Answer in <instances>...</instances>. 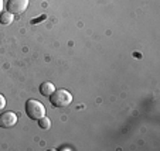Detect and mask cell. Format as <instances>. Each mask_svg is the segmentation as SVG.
I'll list each match as a JSON object with an SVG mask.
<instances>
[{"label": "cell", "mask_w": 160, "mask_h": 151, "mask_svg": "<svg viewBox=\"0 0 160 151\" xmlns=\"http://www.w3.org/2000/svg\"><path fill=\"white\" fill-rule=\"evenodd\" d=\"M50 102L54 107H67L72 102V95L67 89H55L54 93L50 96Z\"/></svg>", "instance_id": "1"}, {"label": "cell", "mask_w": 160, "mask_h": 151, "mask_svg": "<svg viewBox=\"0 0 160 151\" xmlns=\"http://www.w3.org/2000/svg\"><path fill=\"white\" fill-rule=\"evenodd\" d=\"M45 106L37 99H28L26 102V115L31 120H38L40 117L45 116Z\"/></svg>", "instance_id": "2"}, {"label": "cell", "mask_w": 160, "mask_h": 151, "mask_svg": "<svg viewBox=\"0 0 160 151\" xmlns=\"http://www.w3.org/2000/svg\"><path fill=\"white\" fill-rule=\"evenodd\" d=\"M30 0H9L7 2V12L13 13V14H21L26 12L28 7Z\"/></svg>", "instance_id": "3"}, {"label": "cell", "mask_w": 160, "mask_h": 151, "mask_svg": "<svg viewBox=\"0 0 160 151\" xmlns=\"http://www.w3.org/2000/svg\"><path fill=\"white\" fill-rule=\"evenodd\" d=\"M17 115L14 112H4L0 115V127L3 129H12L17 124Z\"/></svg>", "instance_id": "4"}, {"label": "cell", "mask_w": 160, "mask_h": 151, "mask_svg": "<svg viewBox=\"0 0 160 151\" xmlns=\"http://www.w3.org/2000/svg\"><path fill=\"white\" fill-rule=\"evenodd\" d=\"M55 85L52 83V82H42L41 85H40V93L42 95V96L45 97H50L52 93H54L55 91Z\"/></svg>", "instance_id": "5"}, {"label": "cell", "mask_w": 160, "mask_h": 151, "mask_svg": "<svg viewBox=\"0 0 160 151\" xmlns=\"http://www.w3.org/2000/svg\"><path fill=\"white\" fill-rule=\"evenodd\" d=\"M13 18H14V14L10 12H4V13H0V23L3 26H9L13 23Z\"/></svg>", "instance_id": "6"}, {"label": "cell", "mask_w": 160, "mask_h": 151, "mask_svg": "<svg viewBox=\"0 0 160 151\" xmlns=\"http://www.w3.org/2000/svg\"><path fill=\"white\" fill-rule=\"evenodd\" d=\"M37 121H38V126L41 127L42 130H48L50 127H51V120H50L47 116H42V117H40Z\"/></svg>", "instance_id": "7"}, {"label": "cell", "mask_w": 160, "mask_h": 151, "mask_svg": "<svg viewBox=\"0 0 160 151\" xmlns=\"http://www.w3.org/2000/svg\"><path fill=\"white\" fill-rule=\"evenodd\" d=\"M4 107H6V97L0 93V112H2Z\"/></svg>", "instance_id": "8"}, {"label": "cell", "mask_w": 160, "mask_h": 151, "mask_svg": "<svg viewBox=\"0 0 160 151\" xmlns=\"http://www.w3.org/2000/svg\"><path fill=\"white\" fill-rule=\"evenodd\" d=\"M3 7H4V3H3V0H0V13L3 12Z\"/></svg>", "instance_id": "9"}]
</instances>
